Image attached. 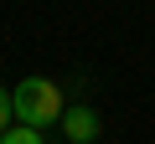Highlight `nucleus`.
<instances>
[{"mask_svg":"<svg viewBox=\"0 0 155 144\" xmlns=\"http://www.w3.org/2000/svg\"><path fill=\"white\" fill-rule=\"evenodd\" d=\"M62 88L52 83V77H26V83H16V93H11V118L16 124H26V129H47V124H57L62 118Z\"/></svg>","mask_w":155,"mask_h":144,"instance_id":"obj_1","label":"nucleus"},{"mask_svg":"<svg viewBox=\"0 0 155 144\" xmlns=\"http://www.w3.org/2000/svg\"><path fill=\"white\" fill-rule=\"evenodd\" d=\"M57 124H62L67 144H93V139H98V129H104V118H98V108H93V103H67Z\"/></svg>","mask_w":155,"mask_h":144,"instance_id":"obj_2","label":"nucleus"},{"mask_svg":"<svg viewBox=\"0 0 155 144\" xmlns=\"http://www.w3.org/2000/svg\"><path fill=\"white\" fill-rule=\"evenodd\" d=\"M0 144H47L36 129H26V124H11L5 134H0Z\"/></svg>","mask_w":155,"mask_h":144,"instance_id":"obj_3","label":"nucleus"},{"mask_svg":"<svg viewBox=\"0 0 155 144\" xmlns=\"http://www.w3.org/2000/svg\"><path fill=\"white\" fill-rule=\"evenodd\" d=\"M11 124H16V118H11V93H5V88H0V134H5Z\"/></svg>","mask_w":155,"mask_h":144,"instance_id":"obj_4","label":"nucleus"}]
</instances>
